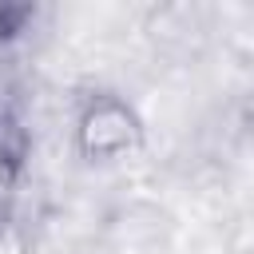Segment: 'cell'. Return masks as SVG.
Returning <instances> with one entry per match:
<instances>
[{"instance_id": "1", "label": "cell", "mask_w": 254, "mask_h": 254, "mask_svg": "<svg viewBox=\"0 0 254 254\" xmlns=\"http://www.w3.org/2000/svg\"><path fill=\"white\" fill-rule=\"evenodd\" d=\"M143 147V119L139 111L115 95L95 91L83 99L75 115V151L87 163H123Z\"/></svg>"}, {"instance_id": "2", "label": "cell", "mask_w": 254, "mask_h": 254, "mask_svg": "<svg viewBox=\"0 0 254 254\" xmlns=\"http://www.w3.org/2000/svg\"><path fill=\"white\" fill-rule=\"evenodd\" d=\"M24 167H28V131L20 127L16 115L0 111V230L8 226V218L16 210Z\"/></svg>"}, {"instance_id": "3", "label": "cell", "mask_w": 254, "mask_h": 254, "mask_svg": "<svg viewBox=\"0 0 254 254\" xmlns=\"http://www.w3.org/2000/svg\"><path fill=\"white\" fill-rule=\"evenodd\" d=\"M32 20H36V8L32 4H0V44L20 40Z\"/></svg>"}]
</instances>
